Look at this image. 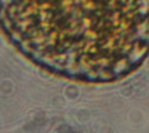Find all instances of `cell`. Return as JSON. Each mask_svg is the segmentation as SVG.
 Here are the masks:
<instances>
[{
    "instance_id": "6da1fadb",
    "label": "cell",
    "mask_w": 149,
    "mask_h": 133,
    "mask_svg": "<svg viewBox=\"0 0 149 133\" xmlns=\"http://www.w3.org/2000/svg\"><path fill=\"white\" fill-rule=\"evenodd\" d=\"M0 22L29 60L70 80L115 82L149 55V0H0Z\"/></svg>"
}]
</instances>
